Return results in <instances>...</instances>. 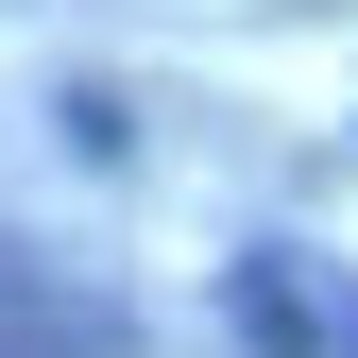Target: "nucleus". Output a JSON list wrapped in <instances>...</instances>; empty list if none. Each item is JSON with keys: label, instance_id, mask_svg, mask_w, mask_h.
Segmentation results:
<instances>
[{"label": "nucleus", "instance_id": "nucleus-1", "mask_svg": "<svg viewBox=\"0 0 358 358\" xmlns=\"http://www.w3.org/2000/svg\"><path fill=\"white\" fill-rule=\"evenodd\" d=\"M222 307H239L256 358H358V273H324L307 239H256L239 273H222Z\"/></svg>", "mask_w": 358, "mask_h": 358}, {"label": "nucleus", "instance_id": "nucleus-2", "mask_svg": "<svg viewBox=\"0 0 358 358\" xmlns=\"http://www.w3.org/2000/svg\"><path fill=\"white\" fill-rule=\"evenodd\" d=\"M0 358H34V324H17V290H0Z\"/></svg>", "mask_w": 358, "mask_h": 358}]
</instances>
